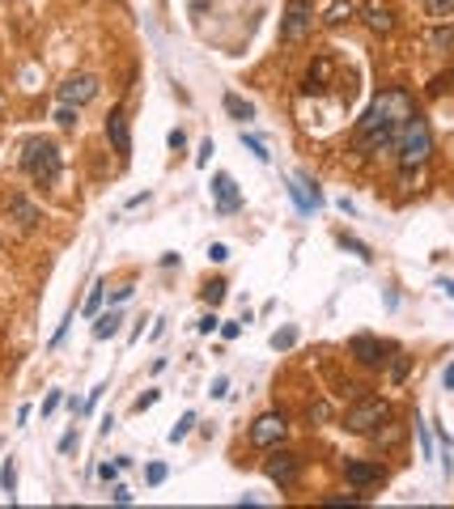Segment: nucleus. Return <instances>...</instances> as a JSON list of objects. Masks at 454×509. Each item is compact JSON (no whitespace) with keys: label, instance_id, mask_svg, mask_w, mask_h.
<instances>
[{"label":"nucleus","instance_id":"72a5a7b5","mask_svg":"<svg viewBox=\"0 0 454 509\" xmlns=\"http://www.w3.org/2000/svg\"><path fill=\"white\" fill-rule=\"evenodd\" d=\"M153 403H158V390H144V395H140V399H136L132 407H136V412H149V407H153Z\"/></svg>","mask_w":454,"mask_h":509},{"label":"nucleus","instance_id":"9b49d317","mask_svg":"<svg viewBox=\"0 0 454 509\" xmlns=\"http://www.w3.org/2000/svg\"><path fill=\"white\" fill-rule=\"evenodd\" d=\"M213 199H217V213H242V191H238V183L229 178V174H217L213 178Z\"/></svg>","mask_w":454,"mask_h":509},{"label":"nucleus","instance_id":"a18cd8bd","mask_svg":"<svg viewBox=\"0 0 454 509\" xmlns=\"http://www.w3.org/2000/svg\"><path fill=\"white\" fill-rule=\"evenodd\" d=\"M238 331H242L238 323H225V327H221V335H225V340H238Z\"/></svg>","mask_w":454,"mask_h":509},{"label":"nucleus","instance_id":"c9c22d12","mask_svg":"<svg viewBox=\"0 0 454 509\" xmlns=\"http://www.w3.org/2000/svg\"><path fill=\"white\" fill-rule=\"evenodd\" d=\"M408 361H412V356H399V361H395V370H391V378H395V382L408 378Z\"/></svg>","mask_w":454,"mask_h":509},{"label":"nucleus","instance_id":"49530a36","mask_svg":"<svg viewBox=\"0 0 454 509\" xmlns=\"http://www.w3.org/2000/svg\"><path fill=\"white\" fill-rule=\"evenodd\" d=\"M441 386H446V390H454V365H446V374H441Z\"/></svg>","mask_w":454,"mask_h":509},{"label":"nucleus","instance_id":"5701e85b","mask_svg":"<svg viewBox=\"0 0 454 509\" xmlns=\"http://www.w3.org/2000/svg\"><path fill=\"white\" fill-rule=\"evenodd\" d=\"M225 293H229V289H225V280H209V284H204V301H209V310L225 301Z\"/></svg>","mask_w":454,"mask_h":509},{"label":"nucleus","instance_id":"de8ad7c7","mask_svg":"<svg viewBox=\"0 0 454 509\" xmlns=\"http://www.w3.org/2000/svg\"><path fill=\"white\" fill-rule=\"evenodd\" d=\"M441 289H446V293H450V297H454V284H450V280H441Z\"/></svg>","mask_w":454,"mask_h":509},{"label":"nucleus","instance_id":"4468645a","mask_svg":"<svg viewBox=\"0 0 454 509\" xmlns=\"http://www.w3.org/2000/svg\"><path fill=\"white\" fill-rule=\"evenodd\" d=\"M361 17H365V26H370L374 34H391V30H395V13H391L386 0H365V5H361Z\"/></svg>","mask_w":454,"mask_h":509},{"label":"nucleus","instance_id":"412c9836","mask_svg":"<svg viewBox=\"0 0 454 509\" xmlns=\"http://www.w3.org/2000/svg\"><path fill=\"white\" fill-rule=\"evenodd\" d=\"M119 323H123L119 314H103V319L93 323V340H111V335L119 331Z\"/></svg>","mask_w":454,"mask_h":509},{"label":"nucleus","instance_id":"ea45409f","mask_svg":"<svg viewBox=\"0 0 454 509\" xmlns=\"http://www.w3.org/2000/svg\"><path fill=\"white\" fill-rule=\"evenodd\" d=\"M209 395H213V399H225V395H229V382H225V378H217V382H213V390H209Z\"/></svg>","mask_w":454,"mask_h":509},{"label":"nucleus","instance_id":"f704fd0d","mask_svg":"<svg viewBox=\"0 0 454 509\" xmlns=\"http://www.w3.org/2000/svg\"><path fill=\"white\" fill-rule=\"evenodd\" d=\"M217 323H221V319H217V314L209 310L204 319H199V323H195V331H204V335H209V331H217Z\"/></svg>","mask_w":454,"mask_h":509},{"label":"nucleus","instance_id":"473e14b6","mask_svg":"<svg viewBox=\"0 0 454 509\" xmlns=\"http://www.w3.org/2000/svg\"><path fill=\"white\" fill-rule=\"evenodd\" d=\"M209 259H213V264H225V259H229V246H225V242H213V246H209Z\"/></svg>","mask_w":454,"mask_h":509},{"label":"nucleus","instance_id":"7ed1b4c3","mask_svg":"<svg viewBox=\"0 0 454 509\" xmlns=\"http://www.w3.org/2000/svg\"><path fill=\"white\" fill-rule=\"evenodd\" d=\"M60 166H64V158H60V144L56 140H26V149H22V170H26V178H34L38 187H47V183H56L60 178Z\"/></svg>","mask_w":454,"mask_h":509},{"label":"nucleus","instance_id":"2eb2a0df","mask_svg":"<svg viewBox=\"0 0 454 509\" xmlns=\"http://www.w3.org/2000/svg\"><path fill=\"white\" fill-rule=\"evenodd\" d=\"M331 73H335V68H331V60H327V56H319V60L310 64V73H306V89H315V93H319V89H327L323 81H327Z\"/></svg>","mask_w":454,"mask_h":509},{"label":"nucleus","instance_id":"1a4fd4ad","mask_svg":"<svg viewBox=\"0 0 454 509\" xmlns=\"http://www.w3.org/2000/svg\"><path fill=\"white\" fill-rule=\"evenodd\" d=\"M285 429H289L285 416H280V412H268V416H259L255 425H250V441L268 450V446H276V441L285 437Z\"/></svg>","mask_w":454,"mask_h":509},{"label":"nucleus","instance_id":"79ce46f5","mask_svg":"<svg viewBox=\"0 0 454 509\" xmlns=\"http://www.w3.org/2000/svg\"><path fill=\"white\" fill-rule=\"evenodd\" d=\"M166 140H170V149H183V144H187V136H183V128H174V132H170Z\"/></svg>","mask_w":454,"mask_h":509},{"label":"nucleus","instance_id":"aec40b11","mask_svg":"<svg viewBox=\"0 0 454 509\" xmlns=\"http://www.w3.org/2000/svg\"><path fill=\"white\" fill-rule=\"evenodd\" d=\"M425 13L433 22H450L454 17V0H425Z\"/></svg>","mask_w":454,"mask_h":509},{"label":"nucleus","instance_id":"39448f33","mask_svg":"<svg viewBox=\"0 0 454 509\" xmlns=\"http://www.w3.org/2000/svg\"><path fill=\"white\" fill-rule=\"evenodd\" d=\"M310 22H315V0H289V5H285V22H280V38L285 43L306 38Z\"/></svg>","mask_w":454,"mask_h":509},{"label":"nucleus","instance_id":"0eeeda50","mask_svg":"<svg viewBox=\"0 0 454 509\" xmlns=\"http://www.w3.org/2000/svg\"><path fill=\"white\" fill-rule=\"evenodd\" d=\"M5 217H9L17 229H34V225L43 221L38 204H34V199H26L22 191H9V195H5Z\"/></svg>","mask_w":454,"mask_h":509},{"label":"nucleus","instance_id":"a19ab883","mask_svg":"<svg viewBox=\"0 0 454 509\" xmlns=\"http://www.w3.org/2000/svg\"><path fill=\"white\" fill-rule=\"evenodd\" d=\"M73 450H77V433H64L60 437V454H73Z\"/></svg>","mask_w":454,"mask_h":509},{"label":"nucleus","instance_id":"4be33fe9","mask_svg":"<svg viewBox=\"0 0 454 509\" xmlns=\"http://www.w3.org/2000/svg\"><path fill=\"white\" fill-rule=\"evenodd\" d=\"M335 242H340V246H348V250H352V254H357V259H365V264L374 259V250H370V246H365L361 238H352V234H340Z\"/></svg>","mask_w":454,"mask_h":509},{"label":"nucleus","instance_id":"6e6552de","mask_svg":"<svg viewBox=\"0 0 454 509\" xmlns=\"http://www.w3.org/2000/svg\"><path fill=\"white\" fill-rule=\"evenodd\" d=\"M93 98H98V77H89V73L68 77L60 85V102H64V107H81V102H93Z\"/></svg>","mask_w":454,"mask_h":509},{"label":"nucleus","instance_id":"f8f14e48","mask_svg":"<svg viewBox=\"0 0 454 509\" xmlns=\"http://www.w3.org/2000/svg\"><path fill=\"white\" fill-rule=\"evenodd\" d=\"M107 136H111V149L128 162V158H132V136H128V115H123V107H115V111L107 115Z\"/></svg>","mask_w":454,"mask_h":509},{"label":"nucleus","instance_id":"6ab92c4d","mask_svg":"<svg viewBox=\"0 0 454 509\" xmlns=\"http://www.w3.org/2000/svg\"><path fill=\"white\" fill-rule=\"evenodd\" d=\"M348 17H352V5H348V0H331L327 13H323V22H327V26H344Z\"/></svg>","mask_w":454,"mask_h":509},{"label":"nucleus","instance_id":"c756f323","mask_svg":"<svg viewBox=\"0 0 454 509\" xmlns=\"http://www.w3.org/2000/svg\"><path fill=\"white\" fill-rule=\"evenodd\" d=\"M166 476H170V471H166V463H149V471H144V480L153 484V488H158V484H166Z\"/></svg>","mask_w":454,"mask_h":509},{"label":"nucleus","instance_id":"7c9ffc66","mask_svg":"<svg viewBox=\"0 0 454 509\" xmlns=\"http://www.w3.org/2000/svg\"><path fill=\"white\" fill-rule=\"evenodd\" d=\"M119 471H123V467H119V458H115V463H103V467H98V480H103V484H115Z\"/></svg>","mask_w":454,"mask_h":509},{"label":"nucleus","instance_id":"4c0bfd02","mask_svg":"<svg viewBox=\"0 0 454 509\" xmlns=\"http://www.w3.org/2000/svg\"><path fill=\"white\" fill-rule=\"evenodd\" d=\"M209 158H213V140H204V144H199V153H195V166H209Z\"/></svg>","mask_w":454,"mask_h":509},{"label":"nucleus","instance_id":"c85d7f7f","mask_svg":"<svg viewBox=\"0 0 454 509\" xmlns=\"http://www.w3.org/2000/svg\"><path fill=\"white\" fill-rule=\"evenodd\" d=\"M191 429H195V412H187V416H183V420H179V425L170 429V441H183V437H187Z\"/></svg>","mask_w":454,"mask_h":509},{"label":"nucleus","instance_id":"37998d69","mask_svg":"<svg viewBox=\"0 0 454 509\" xmlns=\"http://www.w3.org/2000/svg\"><path fill=\"white\" fill-rule=\"evenodd\" d=\"M128 297H132V284H119V289L111 293V301H115V305H119V301H128Z\"/></svg>","mask_w":454,"mask_h":509},{"label":"nucleus","instance_id":"f257e3e1","mask_svg":"<svg viewBox=\"0 0 454 509\" xmlns=\"http://www.w3.org/2000/svg\"><path fill=\"white\" fill-rule=\"evenodd\" d=\"M412 115H416V107H412L408 89H382L374 98V107L365 111V119L357 123V132H352V149H357L361 158H370V153H391L399 144V128Z\"/></svg>","mask_w":454,"mask_h":509},{"label":"nucleus","instance_id":"bb28decb","mask_svg":"<svg viewBox=\"0 0 454 509\" xmlns=\"http://www.w3.org/2000/svg\"><path fill=\"white\" fill-rule=\"evenodd\" d=\"M52 119H56L64 132H73V128H77V107H64V102H60V111H56Z\"/></svg>","mask_w":454,"mask_h":509},{"label":"nucleus","instance_id":"393cba45","mask_svg":"<svg viewBox=\"0 0 454 509\" xmlns=\"http://www.w3.org/2000/svg\"><path fill=\"white\" fill-rule=\"evenodd\" d=\"M242 144H246L250 153H255V158H259V162H272V153H268V144H264L259 136H250V132H242Z\"/></svg>","mask_w":454,"mask_h":509},{"label":"nucleus","instance_id":"423d86ee","mask_svg":"<svg viewBox=\"0 0 454 509\" xmlns=\"http://www.w3.org/2000/svg\"><path fill=\"white\" fill-rule=\"evenodd\" d=\"M264 476L276 484V488H293L297 476H301V458L293 450H272V458L264 463Z\"/></svg>","mask_w":454,"mask_h":509},{"label":"nucleus","instance_id":"a211bd4d","mask_svg":"<svg viewBox=\"0 0 454 509\" xmlns=\"http://www.w3.org/2000/svg\"><path fill=\"white\" fill-rule=\"evenodd\" d=\"M0 488H5L9 501H17V463L13 458H5V467H0Z\"/></svg>","mask_w":454,"mask_h":509},{"label":"nucleus","instance_id":"a878e982","mask_svg":"<svg viewBox=\"0 0 454 509\" xmlns=\"http://www.w3.org/2000/svg\"><path fill=\"white\" fill-rule=\"evenodd\" d=\"M450 89H454V73H441V77L429 81V98H441V93H450Z\"/></svg>","mask_w":454,"mask_h":509},{"label":"nucleus","instance_id":"dca6fc26","mask_svg":"<svg viewBox=\"0 0 454 509\" xmlns=\"http://www.w3.org/2000/svg\"><path fill=\"white\" fill-rule=\"evenodd\" d=\"M370 437H374V441H378V446H395V441H399V437H403V429H399V425H395V420H391V416H386V420H382V425H378V429H370Z\"/></svg>","mask_w":454,"mask_h":509},{"label":"nucleus","instance_id":"cd10ccee","mask_svg":"<svg viewBox=\"0 0 454 509\" xmlns=\"http://www.w3.org/2000/svg\"><path fill=\"white\" fill-rule=\"evenodd\" d=\"M293 344H297V327H285V331H276V335H272V348H280V352H285V348H293Z\"/></svg>","mask_w":454,"mask_h":509},{"label":"nucleus","instance_id":"f3484780","mask_svg":"<svg viewBox=\"0 0 454 509\" xmlns=\"http://www.w3.org/2000/svg\"><path fill=\"white\" fill-rule=\"evenodd\" d=\"M225 111H229L234 119H242V123H246V119H255V107H250L246 98H238V93H225Z\"/></svg>","mask_w":454,"mask_h":509},{"label":"nucleus","instance_id":"b1692460","mask_svg":"<svg viewBox=\"0 0 454 509\" xmlns=\"http://www.w3.org/2000/svg\"><path fill=\"white\" fill-rule=\"evenodd\" d=\"M450 43H454V26H450V22H446V26H437V30L429 34V47H437V51H446Z\"/></svg>","mask_w":454,"mask_h":509},{"label":"nucleus","instance_id":"20e7f679","mask_svg":"<svg viewBox=\"0 0 454 509\" xmlns=\"http://www.w3.org/2000/svg\"><path fill=\"white\" fill-rule=\"evenodd\" d=\"M386 416H391V403L378 399V395H365V399H357V403L344 412V429H348V433H370V429H378Z\"/></svg>","mask_w":454,"mask_h":509},{"label":"nucleus","instance_id":"f03ea898","mask_svg":"<svg viewBox=\"0 0 454 509\" xmlns=\"http://www.w3.org/2000/svg\"><path fill=\"white\" fill-rule=\"evenodd\" d=\"M399 170H403V178H408L412 170H425L429 166V158H433V132H429V123L421 119V115H412L408 123L399 128Z\"/></svg>","mask_w":454,"mask_h":509},{"label":"nucleus","instance_id":"ddd939ff","mask_svg":"<svg viewBox=\"0 0 454 509\" xmlns=\"http://www.w3.org/2000/svg\"><path fill=\"white\" fill-rule=\"evenodd\" d=\"M344 480H348L352 488H370V484H382L386 471H382V463H365V458H357V463L344 467Z\"/></svg>","mask_w":454,"mask_h":509},{"label":"nucleus","instance_id":"9d476101","mask_svg":"<svg viewBox=\"0 0 454 509\" xmlns=\"http://www.w3.org/2000/svg\"><path fill=\"white\" fill-rule=\"evenodd\" d=\"M348 352H352V361H357V365H365V370H374V365H382L386 361V348L374 340V335H352L348 340Z\"/></svg>","mask_w":454,"mask_h":509},{"label":"nucleus","instance_id":"2f4dec72","mask_svg":"<svg viewBox=\"0 0 454 509\" xmlns=\"http://www.w3.org/2000/svg\"><path fill=\"white\" fill-rule=\"evenodd\" d=\"M98 305H103V284H93V293L85 297V314H98Z\"/></svg>","mask_w":454,"mask_h":509},{"label":"nucleus","instance_id":"58836bf2","mask_svg":"<svg viewBox=\"0 0 454 509\" xmlns=\"http://www.w3.org/2000/svg\"><path fill=\"white\" fill-rule=\"evenodd\" d=\"M111 496H115V505H132V488H123V484H115Z\"/></svg>","mask_w":454,"mask_h":509},{"label":"nucleus","instance_id":"e433bc0d","mask_svg":"<svg viewBox=\"0 0 454 509\" xmlns=\"http://www.w3.org/2000/svg\"><path fill=\"white\" fill-rule=\"evenodd\" d=\"M60 399H64L60 390H52V395H47V399H43V416H52V412H56V407H60Z\"/></svg>","mask_w":454,"mask_h":509},{"label":"nucleus","instance_id":"c03bdc74","mask_svg":"<svg viewBox=\"0 0 454 509\" xmlns=\"http://www.w3.org/2000/svg\"><path fill=\"white\" fill-rule=\"evenodd\" d=\"M327 505H361V496H331Z\"/></svg>","mask_w":454,"mask_h":509}]
</instances>
